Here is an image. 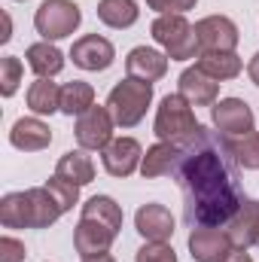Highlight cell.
<instances>
[{"instance_id": "35", "label": "cell", "mask_w": 259, "mask_h": 262, "mask_svg": "<svg viewBox=\"0 0 259 262\" xmlns=\"http://www.w3.org/2000/svg\"><path fill=\"white\" fill-rule=\"evenodd\" d=\"M9 37H12V21H9V15H3V34H0V40L6 43Z\"/></svg>"}, {"instance_id": "25", "label": "cell", "mask_w": 259, "mask_h": 262, "mask_svg": "<svg viewBox=\"0 0 259 262\" xmlns=\"http://www.w3.org/2000/svg\"><path fill=\"white\" fill-rule=\"evenodd\" d=\"M98 18L107 25V28H131L137 18H140V9L134 0H101L98 3Z\"/></svg>"}, {"instance_id": "20", "label": "cell", "mask_w": 259, "mask_h": 262, "mask_svg": "<svg viewBox=\"0 0 259 262\" xmlns=\"http://www.w3.org/2000/svg\"><path fill=\"white\" fill-rule=\"evenodd\" d=\"M25 61H28V67H31L37 76H46V79H52V76H58V73L64 70V55H61V49L52 46L49 40L28 46V49H25Z\"/></svg>"}, {"instance_id": "12", "label": "cell", "mask_w": 259, "mask_h": 262, "mask_svg": "<svg viewBox=\"0 0 259 262\" xmlns=\"http://www.w3.org/2000/svg\"><path fill=\"white\" fill-rule=\"evenodd\" d=\"M70 58L73 64L82 67V70H107L116 58V49L107 37L101 34H85L79 37L73 46H70Z\"/></svg>"}, {"instance_id": "8", "label": "cell", "mask_w": 259, "mask_h": 262, "mask_svg": "<svg viewBox=\"0 0 259 262\" xmlns=\"http://www.w3.org/2000/svg\"><path fill=\"white\" fill-rule=\"evenodd\" d=\"M113 116H110V110L107 107H92V110H85L82 116H76V143H79V149H104L110 140H113Z\"/></svg>"}, {"instance_id": "26", "label": "cell", "mask_w": 259, "mask_h": 262, "mask_svg": "<svg viewBox=\"0 0 259 262\" xmlns=\"http://www.w3.org/2000/svg\"><path fill=\"white\" fill-rule=\"evenodd\" d=\"M95 107V89L82 79H73L61 85V113L64 116H82L85 110Z\"/></svg>"}, {"instance_id": "36", "label": "cell", "mask_w": 259, "mask_h": 262, "mask_svg": "<svg viewBox=\"0 0 259 262\" xmlns=\"http://www.w3.org/2000/svg\"><path fill=\"white\" fill-rule=\"evenodd\" d=\"M82 262H116L110 253H98V256H85Z\"/></svg>"}, {"instance_id": "22", "label": "cell", "mask_w": 259, "mask_h": 262, "mask_svg": "<svg viewBox=\"0 0 259 262\" xmlns=\"http://www.w3.org/2000/svg\"><path fill=\"white\" fill-rule=\"evenodd\" d=\"M55 174L70 180V183H76V186H89L95 180V162H92V156L85 149H67L58 159V165H55Z\"/></svg>"}, {"instance_id": "1", "label": "cell", "mask_w": 259, "mask_h": 262, "mask_svg": "<svg viewBox=\"0 0 259 262\" xmlns=\"http://www.w3.org/2000/svg\"><path fill=\"white\" fill-rule=\"evenodd\" d=\"M171 177L183 192V220L189 229H223L244 204L235 140L223 131L198 125L192 137L180 143V159Z\"/></svg>"}, {"instance_id": "2", "label": "cell", "mask_w": 259, "mask_h": 262, "mask_svg": "<svg viewBox=\"0 0 259 262\" xmlns=\"http://www.w3.org/2000/svg\"><path fill=\"white\" fill-rule=\"evenodd\" d=\"M64 210L46 186H34L25 192H9L0 201V223L6 229H49Z\"/></svg>"}, {"instance_id": "18", "label": "cell", "mask_w": 259, "mask_h": 262, "mask_svg": "<svg viewBox=\"0 0 259 262\" xmlns=\"http://www.w3.org/2000/svg\"><path fill=\"white\" fill-rule=\"evenodd\" d=\"M9 143L21 152H40L52 143V128L37 116H21L9 131Z\"/></svg>"}, {"instance_id": "14", "label": "cell", "mask_w": 259, "mask_h": 262, "mask_svg": "<svg viewBox=\"0 0 259 262\" xmlns=\"http://www.w3.org/2000/svg\"><path fill=\"white\" fill-rule=\"evenodd\" d=\"M232 247L235 250H247V247H256V235H259V201L253 198H244V204L238 207V213L223 226Z\"/></svg>"}, {"instance_id": "33", "label": "cell", "mask_w": 259, "mask_h": 262, "mask_svg": "<svg viewBox=\"0 0 259 262\" xmlns=\"http://www.w3.org/2000/svg\"><path fill=\"white\" fill-rule=\"evenodd\" d=\"M247 76H250L253 85H259V52L250 58V64H247Z\"/></svg>"}, {"instance_id": "5", "label": "cell", "mask_w": 259, "mask_h": 262, "mask_svg": "<svg viewBox=\"0 0 259 262\" xmlns=\"http://www.w3.org/2000/svg\"><path fill=\"white\" fill-rule=\"evenodd\" d=\"M156 137L159 140H168V143H183L189 140L195 131H198V119L192 113V104L174 92V95H165L159 101V110H156Z\"/></svg>"}, {"instance_id": "27", "label": "cell", "mask_w": 259, "mask_h": 262, "mask_svg": "<svg viewBox=\"0 0 259 262\" xmlns=\"http://www.w3.org/2000/svg\"><path fill=\"white\" fill-rule=\"evenodd\" d=\"M235 159L244 171H259V131H247L235 140Z\"/></svg>"}, {"instance_id": "4", "label": "cell", "mask_w": 259, "mask_h": 262, "mask_svg": "<svg viewBox=\"0 0 259 262\" xmlns=\"http://www.w3.org/2000/svg\"><path fill=\"white\" fill-rule=\"evenodd\" d=\"M149 31H153V40L165 49V55L171 61H189V58H198V52H201L195 25L186 21V15H177V12L159 15Z\"/></svg>"}, {"instance_id": "29", "label": "cell", "mask_w": 259, "mask_h": 262, "mask_svg": "<svg viewBox=\"0 0 259 262\" xmlns=\"http://www.w3.org/2000/svg\"><path fill=\"white\" fill-rule=\"evenodd\" d=\"M46 189L52 192V198L58 201V207L61 210H70L76 201H79V186L76 183H70V180H64V177H58V174H52L49 180H46Z\"/></svg>"}, {"instance_id": "11", "label": "cell", "mask_w": 259, "mask_h": 262, "mask_svg": "<svg viewBox=\"0 0 259 262\" xmlns=\"http://www.w3.org/2000/svg\"><path fill=\"white\" fill-rule=\"evenodd\" d=\"M232 241L226 235V229H213V226H198L189 232V253L195 262H226L232 253Z\"/></svg>"}, {"instance_id": "24", "label": "cell", "mask_w": 259, "mask_h": 262, "mask_svg": "<svg viewBox=\"0 0 259 262\" xmlns=\"http://www.w3.org/2000/svg\"><path fill=\"white\" fill-rule=\"evenodd\" d=\"M195 64L201 67L207 76H213L217 82H226V79H235L241 70H244V61L235 55V52H201Z\"/></svg>"}, {"instance_id": "15", "label": "cell", "mask_w": 259, "mask_h": 262, "mask_svg": "<svg viewBox=\"0 0 259 262\" xmlns=\"http://www.w3.org/2000/svg\"><path fill=\"white\" fill-rule=\"evenodd\" d=\"M134 229L146 238V241H168L174 235V216L165 204H140L134 213Z\"/></svg>"}, {"instance_id": "16", "label": "cell", "mask_w": 259, "mask_h": 262, "mask_svg": "<svg viewBox=\"0 0 259 262\" xmlns=\"http://www.w3.org/2000/svg\"><path fill=\"white\" fill-rule=\"evenodd\" d=\"M113 241H116V235H113L107 226L79 216V223H76V229H73V247H76V253H79L82 259H85V256H98V253H110Z\"/></svg>"}, {"instance_id": "30", "label": "cell", "mask_w": 259, "mask_h": 262, "mask_svg": "<svg viewBox=\"0 0 259 262\" xmlns=\"http://www.w3.org/2000/svg\"><path fill=\"white\" fill-rule=\"evenodd\" d=\"M134 262H177V253L168 241H146L137 250Z\"/></svg>"}, {"instance_id": "34", "label": "cell", "mask_w": 259, "mask_h": 262, "mask_svg": "<svg viewBox=\"0 0 259 262\" xmlns=\"http://www.w3.org/2000/svg\"><path fill=\"white\" fill-rule=\"evenodd\" d=\"M226 262H253V259H250L247 250H232V253L226 256Z\"/></svg>"}, {"instance_id": "13", "label": "cell", "mask_w": 259, "mask_h": 262, "mask_svg": "<svg viewBox=\"0 0 259 262\" xmlns=\"http://www.w3.org/2000/svg\"><path fill=\"white\" fill-rule=\"evenodd\" d=\"M177 92L192 104V107H213L220 98V82L213 76H207L201 67H186L177 79Z\"/></svg>"}, {"instance_id": "9", "label": "cell", "mask_w": 259, "mask_h": 262, "mask_svg": "<svg viewBox=\"0 0 259 262\" xmlns=\"http://www.w3.org/2000/svg\"><path fill=\"white\" fill-rule=\"evenodd\" d=\"M101 162L110 177H131L143 162V149L134 137H113L101 149Z\"/></svg>"}, {"instance_id": "37", "label": "cell", "mask_w": 259, "mask_h": 262, "mask_svg": "<svg viewBox=\"0 0 259 262\" xmlns=\"http://www.w3.org/2000/svg\"><path fill=\"white\" fill-rule=\"evenodd\" d=\"M256 247H259V235H256Z\"/></svg>"}, {"instance_id": "28", "label": "cell", "mask_w": 259, "mask_h": 262, "mask_svg": "<svg viewBox=\"0 0 259 262\" xmlns=\"http://www.w3.org/2000/svg\"><path fill=\"white\" fill-rule=\"evenodd\" d=\"M21 73H25V67H21V61L15 55H3L0 58V95L3 98H12L18 92Z\"/></svg>"}, {"instance_id": "10", "label": "cell", "mask_w": 259, "mask_h": 262, "mask_svg": "<svg viewBox=\"0 0 259 262\" xmlns=\"http://www.w3.org/2000/svg\"><path fill=\"white\" fill-rule=\"evenodd\" d=\"M210 119L213 128L229 134V137H241L247 131H253V110L241 101V98H223L210 107Z\"/></svg>"}, {"instance_id": "17", "label": "cell", "mask_w": 259, "mask_h": 262, "mask_svg": "<svg viewBox=\"0 0 259 262\" xmlns=\"http://www.w3.org/2000/svg\"><path fill=\"white\" fill-rule=\"evenodd\" d=\"M125 70L128 76L140 79V82H156L168 73V55L149 46H134L125 58Z\"/></svg>"}, {"instance_id": "21", "label": "cell", "mask_w": 259, "mask_h": 262, "mask_svg": "<svg viewBox=\"0 0 259 262\" xmlns=\"http://www.w3.org/2000/svg\"><path fill=\"white\" fill-rule=\"evenodd\" d=\"M25 98H28V110H34L37 116H52L55 110H61V85L46 76H37Z\"/></svg>"}, {"instance_id": "7", "label": "cell", "mask_w": 259, "mask_h": 262, "mask_svg": "<svg viewBox=\"0 0 259 262\" xmlns=\"http://www.w3.org/2000/svg\"><path fill=\"white\" fill-rule=\"evenodd\" d=\"M195 37H198L201 52H235V46L241 40L238 25L229 15H207V18L195 21Z\"/></svg>"}, {"instance_id": "23", "label": "cell", "mask_w": 259, "mask_h": 262, "mask_svg": "<svg viewBox=\"0 0 259 262\" xmlns=\"http://www.w3.org/2000/svg\"><path fill=\"white\" fill-rule=\"evenodd\" d=\"M82 220H95V223L107 226L113 235H119V229H122V207L110 195H92L82 204Z\"/></svg>"}, {"instance_id": "6", "label": "cell", "mask_w": 259, "mask_h": 262, "mask_svg": "<svg viewBox=\"0 0 259 262\" xmlns=\"http://www.w3.org/2000/svg\"><path fill=\"white\" fill-rule=\"evenodd\" d=\"M82 21V12L73 0H43L34 12V28L43 40H64Z\"/></svg>"}, {"instance_id": "3", "label": "cell", "mask_w": 259, "mask_h": 262, "mask_svg": "<svg viewBox=\"0 0 259 262\" xmlns=\"http://www.w3.org/2000/svg\"><path fill=\"white\" fill-rule=\"evenodd\" d=\"M149 104H153V82H140L134 76L119 79L107 95V110L119 128H134L146 116Z\"/></svg>"}, {"instance_id": "32", "label": "cell", "mask_w": 259, "mask_h": 262, "mask_svg": "<svg viewBox=\"0 0 259 262\" xmlns=\"http://www.w3.org/2000/svg\"><path fill=\"white\" fill-rule=\"evenodd\" d=\"M0 262H25V244L18 238H0Z\"/></svg>"}, {"instance_id": "31", "label": "cell", "mask_w": 259, "mask_h": 262, "mask_svg": "<svg viewBox=\"0 0 259 262\" xmlns=\"http://www.w3.org/2000/svg\"><path fill=\"white\" fill-rule=\"evenodd\" d=\"M195 3H198V0H146V6H149V9H156L159 15H168V12L183 15V12L195 9Z\"/></svg>"}, {"instance_id": "19", "label": "cell", "mask_w": 259, "mask_h": 262, "mask_svg": "<svg viewBox=\"0 0 259 262\" xmlns=\"http://www.w3.org/2000/svg\"><path fill=\"white\" fill-rule=\"evenodd\" d=\"M177 159H180V143L159 140L156 146L146 149V156H143V162H140V174H143V180H156V177H168V174H174Z\"/></svg>"}]
</instances>
